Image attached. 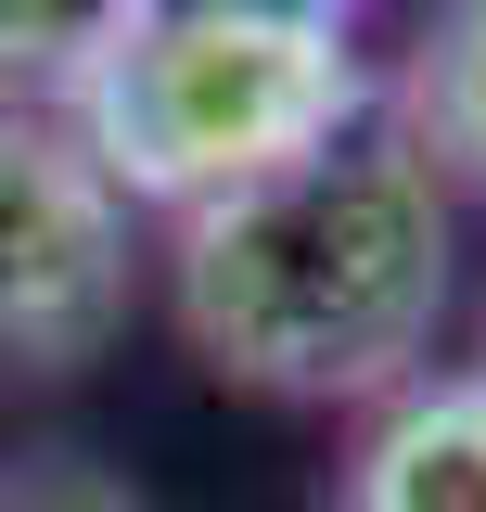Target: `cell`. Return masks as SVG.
<instances>
[{"label": "cell", "mask_w": 486, "mask_h": 512, "mask_svg": "<svg viewBox=\"0 0 486 512\" xmlns=\"http://www.w3.org/2000/svg\"><path fill=\"white\" fill-rule=\"evenodd\" d=\"M128 308V218L64 128L0 103V372H77Z\"/></svg>", "instance_id": "3"}, {"label": "cell", "mask_w": 486, "mask_h": 512, "mask_svg": "<svg viewBox=\"0 0 486 512\" xmlns=\"http://www.w3.org/2000/svg\"><path fill=\"white\" fill-rule=\"evenodd\" d=\"M346 512H486V372L410 384V397L359 436Z\"/></svg>", "instance_id": "4"}, {"label": "cell", "mask_w": 486, "mask_h": 512, "mask_svg": "<svg viewBox=\"0 0 486 512\" xmlns=\"http://www.w3.org/2000/svg\"><path fill=\"white\" fill-rule=\"evenodd\" d=\"M397 103H410L397 141H410L423 167L486 180V0H474V13H448L423 52H410V90H397Z\"/></svg>", "instance_id": "5"}, {"label": "cell", "mask_w": 486, "mask_h": 512, "mask_svg": "<svg viewBox=\"0 0 486 512\" xmlns=\"http://www.w3.org/2000/svg\"><path fill=\"white\" fill-rule=\"evenodd\" d=\"M359 39L295 0H141L103 13L77 52V154L103 192L141 205H231L282 180L307 154H333L359 116Z\"/></svg>", "instance_id": "2"}, {"label": "cell", "mask_w": 486, "mask_h": 512, "mask_svg": "<svg viewBox=\"0 0 486 512\" xmlns=\"http://www.w3.org/2000/svg\"><path fill=\"white\" fill-rule=\"evenodd\" d=\"M13 512H77V500H13Z\"/></svg>", "instance_id": "6"}, {"label": "cell", "mask_w": 486, "mask_h": 512, "mask_svg": "<svg viewBox=\"0 0 486 512\" xmlns=\"http://www.w3.org/2000/svg\"><path fill=\"white\" fill-rule=\"evenodd\" d=\"M435 308H448V192L410 141H333L180 218V320L231 384L371 397L435 346Z\"/></svg>", "instance_id": "1"}]
</instances>
